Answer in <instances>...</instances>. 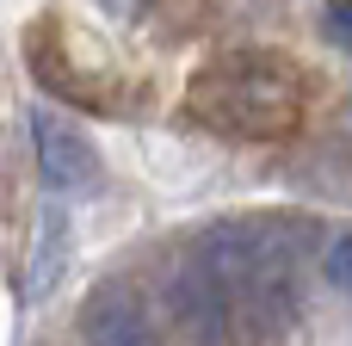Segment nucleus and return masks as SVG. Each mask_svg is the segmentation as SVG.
I'll list each match as a JSON object with an SVG mask.
<instances>
[{"label":"nucleus","instance_id":"1","mask_svg":"<svg viewBox=\"0 0 352 346\" xmlns=\"http://www.w3.org/2000/svg\"><path fill=\"white\" fill-rule=\"evenodd\" d=\"M303 248L309 223L291 217H229L198 235V254L260 340H285L303 316Z\"/></svg>","mask_w":352,"mask_h":346},{"label":"nucleus","instance_id":"2","mask_svg":"<svg viewBox=\"0 0 352 346\" xmlns=\"http://www.w3.org/2000/svg\"><path fill=\"white\" fill-rule=\"evenodd\" d=\"M186 111L198 124L223 130V136L272 142V136L297 130V118H303V80L278 56H223V62H210V68L192 74Z\"/></svg>","mask_w":352,"mask_h":346},{"label":"nucleus","instance_id":"3","mask_svg":"<svg viewBox=\"0 0 352 346\" xmlns=\"http://www.w3.org/2000/svg\"><path fill=\"white\" fill-rule=\"evenodd\" d=\"M167 310H173L179 334L192 346H229L235 322H241L235 303H229V291H223V279L210 272L204 254H186V260L167 266Z\"/></svg>","mask_w":352,"mask_h":346},{"label":"nucleus","instance_id":"4","mask_svg":"<svg viewBox=\"0 0 352 346\" xmlns=\"http://www.w3.org/2000/svg\"><path fill=\"white\" fill-rule=\"evenodd\" d=\"M31 155H37V180L50 192H62V198H80V192L99 186L93 142L68 118H56V111H31Z\"/></svg>","mask_w":352,"mask_h":346},{"label":"nucleus","instance_id":"5","mask_svg":"<svg viewBox=\"0 0 352 346\" xmlns=\"http://www.w3.org/2000/svg\"><path fill=\"white\" fill-rule=\"evenodd\" d=\"M80 328H87V346H161L155 322L142 316V303H136L124 285L93 291V303H87V316H80Z\"/></svg>","mask_w":352,"mask_h":346},{"label":"nucleus","instance_id":"6","mask_svg":"<svg viewBox=\"0 0 352 346\" xmlns=\"http://www.w3.org/2000/svg\"><path fill=\"white\" fill-rule=\"evenodd\" d=\"M62 266H68V217H62V210H37L31 254H25V266H19V297H25V303L50 297L56 279H62Z\"/></svg>","mask_w":352,"mask_h":346},{"label":"nucleus","instance_id":"7","mask_svg":"<svg viewBox=\"0 0 352 346\" xmlns=\"http://www.w3.org/2000/svg\"><path fill=\"white\" fill-rule=\"evenodd\" d=\"M328 279H334V285L352 297V235H340V241L328 248Z\"/></svg>","mask_w":352,"mask_h":346},{"label":"nucleus","instance_id":"8","mask_svg":"<svg viewBox=\"0 0 352 346\" xmlns=\"http://www.w3.org/2000/svg\"><path fill=\"white\" fill-rule=\"evenodd\" d=\"M328 31L352 43V0H334V6H328Z\"/></svg>","mask_w":352,"mask_h":346},{"label":"nucleus","instance_id":"9","mask_svg":"<svg viewBox=\"0 0 352 346\" xmlns=\"http://www.w3.org/2000/svg\"><path fill=\"white\" fill-rule=\"evenodd\" d=\"M99 6H105L111 19H136V12H142V6H155V0H99Z\"/></svg>","mask_w":352,"mask_h":346}]
</instances>
